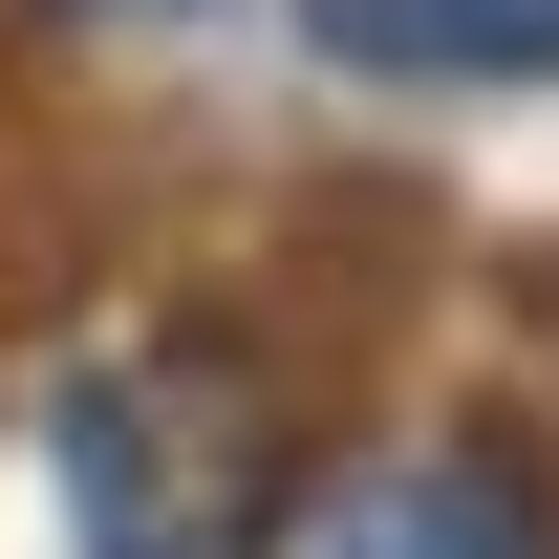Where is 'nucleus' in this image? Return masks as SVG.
<instances>
[{
  "label": "nucleus",
  "instance_id": "nucleus-1",
  "mask_svg": "<svg viewBox=\"0 0 559 559\" xmlns=\"http://www.w3.org/2000/svg\"><path fill=\"white\" fill-rule=\"evenodd\" d=\"M280 516V388L215 345H130L66 388V538L86 559H237Z\"/></svg>",
  "mask_w": 559,
  "mask_h": 559
},
{
  "label": "nucleus",
  "instance_id": "nucleus-2",
  "mask_svg": "<svg viewBox=\"0 0 559 559\" xmlns=\"http://www.w3.org/2000/svg\"><path fill=\"white\" fill-rule=\"evenodd\" d=\"M301 559H559V495L516 452H474V430H430V452H366Z\"/></svg>",
  "mask_w": 559,
  "mask_h": 559
},
{
  "label": "nucleus",
  "instance_id": "nucleus-3",
  "mask_svg": "<svg viewBox=\"0 0 559 559\" xmlns=\"http://www.w3.org/2000/svg\"><path fill=\"white\" fill-rule=\"evenodd\" d=\"M301 44L345 86H538L559 0H301Z\"/></svg>",
  "mask_w": 559,
  "mask_h": 559
}]
</instances>
